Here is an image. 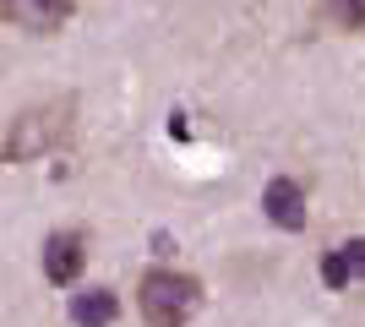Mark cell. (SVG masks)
Wrapping results in <instances>:
<instances>
[{
	"instance_id": "1",
	"label": "cell",
	"mask_w": 365,
	"mask_h": 327,
	"mask_svg": "<svg viewBox=\"0 0 365 327\" xmlns=\"http://www.w3.org/2000/svg\"><path fill=\"white\" fill-rule=\"evenodd\" d=\"M137 306L148 316V327H185L202 306V284L175 273V267H153L137 289Z\"/></svg>"
},
{
	"instance_id": "2",
	"label": "cell",
	"mask_w": 365,
	"mask_h": 327,
	"mask_svg": "<svg viewBox=\"0 0 365 327\" xmlns=\"http://www.w3.org/2000/svg\"><path fill=\"white\" fill-rule=\"evenodd\" d=\"M262 213H267V224H278L284 234H300L305 218H311V207H305V186L289 180V175L267 180V186H262Z\"/></svg>"
},
{
	"instance_id": "3",
	"label": "cell",
	"mask_w": 365,
	"mask_h": 327,
	"mask_svg": "<svg viewBox=\"0 0 365 327\" xmlns=\"http://www.w3.org/2000/svg\"><path fill=\"white\" fill-rule=\"evenodd\" d=\"M55 137H61V109H28L6 142V158H38Z\"/></svg>"
},
{
	"instance_id": "4",
	"label": "cell",
	"mask_w": 365,
	"mask_h": 327,
	"mask_svg": "<svg viewBox=\"0 0 365 327\" xmlns=\"http://www.w3.org/2000/svg\"><path fill=\"white\" fill-rule=\"evenodd\" d=\"M82 262H88V240H82L76 229H61V234L44 240V279L49 284H76Z\"/></svg>"
},
{
	"instance_id": "5",
	"label": "cell",
	"mask_w": 365,
	"mask_h": 327,
	"mask_svg": "<svg viewBox=\"0 0 365 327\" xmlns=\"http://www.w3.org/2000/svg\"><path fill=\"white\" fill-rule=\"evenodd\" d=\"M0 16H11L28 33H55L71 16V0H0Z\"/></svg>"
},
{
	"instance_id": "6",
	"label": "cell",
	"mask_w": 365,
	"mask_h": 327,
	"mask_svg": "<svg viewBox=\"0 0 365 327\" xmlns=\"http://www.w3.org/2000/svg\"><path fill=\"white\" fill-rule=\"evenodd\" d=\"M322 284L327 289H349V284H365V240H344L322 256Z\"/></svg>"
},
{
	"instance_id": "7",
	"label": "cell",
	"mask_w": 365,
	"mask_h": 327,
	"mask_svg": "<svg viewBox=\"0 0 365 327\" xmlns=\"http://www.w3.org/2000/svg\"><path fill=\"white\" fill-rule=\"evenodd\" d=\"M115 316H120V295L115 289H82V295H71L76 327H115Z\"/></svg>"
},
{
	"instance_id": "8",
	"label": "cell",
	"mask_w": 365,
	"mask_h": 327,
	"mask_svg": "<svg viewBox=\"0 0 365 327\" xmlns=\"http://www.w3.org/2000/svg\"><path fill=\"white\" fill-rule=\"evenodd\" d=\"M322 6H327V16H333L338 28H365V0H322Z\"/></svg>"
}]
</instances>
